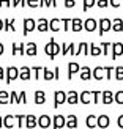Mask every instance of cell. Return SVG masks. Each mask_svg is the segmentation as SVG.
Listing matches in <instances>:
<instances>
[{"instance_id": "1", "label": "cell", "mask_w": 123, "mask_h": 129, "mask_svg": "<svg viewBox=\"0 0 123 129\" xmlns=\"http://www.w3.org/2000/svg\"><path fill=\"white\" fill-rule=\"evenodd\" d=\"M44 52L47 54L49 58H52V60H54V57H55V55L62 54V44L55 43V41H54V38H51L49 43L46 44V46H44Z\"/></svg>"}, {"instance_id": "2", "label": "cell", "mask_w": 123, "mask_h": 129, "mask_svg": "<svg viewBox=\"0 0 123 129\" xmlns=\"http://www.w3.org/2000/svg\"><path fill=\"white\" fill-rule=\"evenodd\" d=\"M111 28H112V21L109 17H101L98 21V33H100V36H103Z\"/></svg>"}, {"instance_id": "3", "label": "cell", "mask_w": 123, "mask_h": 129, "mask_svg": "<svg viewBox=\"0 0 123 129\" xmlns=\"http://www.w3.org/2000/svg\"><path fill=\"white\" fill-rule=\"evenodd\" d=\"M19 74H21V69H19L17 66H8L6 68V77H5V82L6 83H10L13 80H16Z\"/></svg>"}, {"instance_id": "4", "label": "cell", "mask_w": 123, "mask_h": 129, "mask_svg": "<svg viewBox=\"0 0 123 129\" xmlns=\"http://www.w3.org/2000/svg\"><path fill=\"white\" fill-rule=\"evenodd\" d=\"M22 24H24V30H22V35L24 36H27L30 31H33L36 28V21H35V19H32V17H25Z\"/></svg>"}, {"instance_id": "5", "label": "cell", "mask_w": 123, "mask_h": 129, "mask_svg": "<svg viewBox=\"0 0 123 129\" xmlns=\"http://www.w3.org/2000/svg\"><path fill=\"white\" fill-rule=\"evenodd\" d=\"M63 102H66V93L63 90H57L54 93V107H59Z\"/></svg>"}, {"instance_id": "6", "label": "cell", "mask_w": 123, "mask_h": 129, "mask_svg": "<svg viewBox=\"0 0 123 129\" xmlns=\"http://www.w3.org/2000/svg\"><path fill=\"white\" fill-rule=\"evenodd\" d=\"M11 50H13V55H25V50H27V44H16V43H13V46H11Z\"/></svg>"}, {"instance_id": "7", "label": "cell", "mask_w": 123, "mask_h": 129, "mask_svg": "<svg viewBox=\"0 0 123 129\" xmlns=\"http://www.w3.org/2000/svg\"><path fill=\"white\" fill-rule=\"evenodd\" d=\"M101 102L103 104H112V102H115V93H112L111 90H104L103 96H101Z\"/></svg>"}, {"instance_id": "8", "label": "cell", "mask_w": 123, "mask_h": 129, "mask_svg": "<svg viewBox=\"0 0 123 129\" xmlns=\"http://www.w3.org/2000/svg\"><path fill=\"white\" fill-rule=\"evenodd\" d=\"M79 99L82 104H90V102H93V90L90 91V90H84V91L79 94Z\"/></svg>"}, {"instance_id": "9", "label": "cell", "mask_w": 123, "mask_h": 129, "mask_svg": "<svg viewBox=\"0 0 123 129\" xmlns=\"http://www.w3.org/2000/svg\"><path fill=\"white\" fill-rule=\"evenodd\" d=\"M66 102H68V104H71V106H74V104H77V102H81L79 93H77L76 90H69V91L66 93Z\"/></svg>"}, {"instance_id": "10", "label": "cell", "mask_w": 123, "mask_h": 129, "mask_svg": "<svg viewBox=\"0 0 123 129\" xmlns=\"http://www.w3.org/2000/svg\"><path fill=\"white\" fill-rule=\"evenodd\" d=\"M120 55H123V43H112V60L118 58Z\"/></svg>"}, {"instance_id": "11", "label": "cell", "mask_w": 123, "mask_h": 129, "mask_svg": "<svg viewBox=\"0 0 123 129\" xmlns=\"http://www.w3.org/2000/svg\"><path fill=\"white\" fill-rule=\"evenodd\" d=\"M21 69V74H19V79L21 80H29V79H32V77H33V73H32V68L30 66H21L19 68Z\"/></svg>"}, {"instance_id": "12", "label": "cell", "mask_w": 123, "mask_h": 129, "mask_svg": "<svg viewBox=\"0 0 123 129\" xmlns=\"http://www.w3.org/2000/svg\"><path fill=\"white\" fill-rule=\"evenodd\" d=\"M93 79L96 80H103V79H106V66H96L93 68Z\"/></svg>"}, {"instance_id": "13", "label": "cell", "mask_w": 123, "mask_h": 129, "mask_svg": "<svg viewBox=\"0 0 123 129\" xmlns=\"http://www.w3.org/2000/svg\"><path fill=\"white\" fill-rule=\"evenodd\" d=\"M96 27H98V21H96V19L88 17V19L84 21V28H85L87 31H95Z\"/></svg>"}, {"instance_id": "14", "label": "cell", "mask_w": 123, "mask_h": 129, "mask_svg": "<svg viewBox=\"0 0 123 129\" xmlns=\"http://www.w3.org/2000/svg\"><path fill=\"white\" fill-rule=\"evenodd\" d=\"M52 123H54V129H60L63 126H66V117L65 115H55Z\"/></svg>"}, {"instance_id": "15", "label": "cell", "mask_w": 123, "mask_h": 129, "mask_svg": "<svg viewBox=\"0 0 123 129\" xmlns=\"http://www.w3.org/2000/svg\"><path fill=\"white\" fill-rule=\"evenodd\" d=\"M51 123H52V118L49 117V115H40L38 117V126L43 127V129H46L51 126Z\"/></svg>"}, {"instance_id": "16", "label": "cell", "mask_w": 123, "mask_h": 129, "mask_svg": "<svg viewBox=\"0 0 123 129\" xmlns=\"http://www.w3.org/2000/svg\"><path fill=\"white\" fill-rule=\"evenodd\" d=\"M93 69H90L88 66H81V71H79V74H81V79L82 80H90L93 77V73H92Z\"/></svg>"}, {"instance_id": "17", "label": "cell", "mask_w": 123, "mask_h": 129, "mask_svg": "<svg viewBox=\"0 0 123 129\" xmlns=\"http://www.w3.org/2000/svg\"><path fill=\"white\" fill-rule=\"evenodd\" d=\"M79 71H81L79 63H76V61L68 63V79H73V76H74L76 73H79Z\"/></svg>"}, {"instance_id": "18", "label": "cell", "mask_w": 123, "mask_h": 129, "mask_svg": "<svg viewBox=\"0 0 123 129\" xmlns=\"http://www.w3.org/2000/svg\"><path fill=\"white\" fill-rule=\"evenodd\" d=\"M36 30L38 31H46V30H49V21L46 17H40L36 21Z\"/></svg>"}, {"instance_id": "19", "label": "cell", "mask_w": 123, "mask_h": 129, "mask_svg": "<svg viewBox=\"0 0 123 129\" xmlns=\"http://www.w3.org/2000/svg\"><path fill=\"white\" fill-rule=\"evenodd\" d=\"M44 102H46V91L44 90H36L35 91V104L41 106Z\"/></svg>"}, {"instance_id": "20", "label": "cell", "mask_w": 123, "mask_h": 129, "mask_svg": "<svg viewBox=\"0 0 123 129\" xmlns=\"http://www.w3.org/2000/svg\"><path fill=\"white\" fill-rule=\"evenodd\" d=\"M109 124H111L109 115H98V127L106 129V127H109Z\"/></svg>"}, {"instance_id": "21", "label": "cell", "mask_w": 123, "mask_h": 129, "mask_svg": "<svg viewBox=\"0 0 123 129\" xmlns=\"http://www.w3.org/2000/svg\"><path fill=\"white\" fill-rule=\"evenodd\" d=\"M77 126H79V120H77L76 115H66V127L76 129Z\"/></svg>"}, {"instance_id": "22", "label": "cell", "mask_w": 123, "mask_h": 129, "mask_svg": "<svg viewBox=\"0 0 123 129\" xmlns=\"http://www.w3.org/2000/svg\"><path fill=\"white\" fill-rule=\"evenodd\" d=\"M36 126H38V118L35 117V115H27V117H25V127L33 129Z\"/></svg>"}, {"instance_id": "23", "label": "cell", "mask_w": 123, "mask_h": 129, "mask_svg": "<svg viewBox=\"0 0 123 129\" xmlns=\"http://www.w3.org/2000/svg\"><path fill=\"white\" fill-rule=\"evenodd\" d=\"M60 28H62V19L54 17V19H51V21H49V30H52V31H59Z\"/></svg>"}, {"instance_id": "24", "label": "cell", "mask_w": 123, "mask_h": 129, "mask_svg": "<svg viewBox=\"0 0 123 129\" xmlns=\"http://www.w3.org/2000/svg\"><path fill=\"white\" fill-rule=\"evenodd\" d=\"M16 124V115H5L3 117V126L5 127H14Z\"/></svg>"}, {"instance_id": "25", "label": "cell", "mask_w": 123, "mask_h": 129, "mask_svg": "<svg viewBox=\"0 0 123 129\" xmlns=\"http://www.w3.org/2000/svg\"><path fill=\"white\" fill-rule=\"evenodd\" d=\"M85 126L87 127H98V117L96 115H87L85 118Z\"/></svg>"}, {"instance_id": "26", "label": "cell", "mask_w": 123, "mask_h": 129, "mask_svg": "<svg viewBox=\"0 0 123 129\" xmlns=\"http://www.w3.org/2000/svg\"><path fill=\"white\" fill-rule=\"evenodd\" d=\"M84 28V21L79 17H74L73 21H71V30L73 31H81Z\"/></svg>"}, {"instance_id": "27", "label": "cell", "mask_w": 123, "mask_h": 129, "mask_svg": "<svg viewBox=\"0 0 123 129\" xmlns=\"http://www.w3.org/2000/svg\"><path fill=\"white\" fill-rule=\"evenodd\" d=\"M3 24H5V27H3L5 31H10V30L16 31V19H5Z\"/></svg>"}, {"instance_id": "28", "label": "cell", "mask_w": 123, "mask_h": 129, "mask_svg": "<svg viewBox=\"0 0 123 129\" xmlns=\"http://www.w3.org/2000/svg\"><path fill=\"white\" fill-rule=\"evenodd\" d=\"M79 54H84V55H88L90 54V44H87V43H79V47H77V52H76V55H79Z\"/></svg>"}, {"instance_id": "29", "label": "cell", "mask_w": 123, "mask_h": 129, "mask_svg": "<svg viewBox=\"0 0 123 129\" xmlns=\"http://www.w3.org/2000/svg\"><path fill=\"white\" fill-rule=\"evenodd\" d=\"M25 55H29V57H35L36 55V43H33V41H29L27 43V50H25Z\"/></svg>"}, {"instance_id": "30", "label": "cell", "mask_w": 123, "mask_h": 129, "mask_svg": "<svg viewBox=\"0 0 123 129\" xmlns=\"http://www.w3.org/2000/svg\"><path fill=\"white\" fill-rule=\"evenodd\" d=\"M112 30L114 31H123V19L121 17H115L112 21Z\"/></svg>"}, {"instance_id": "31", "label": "cell", "mask_w": 123, "mask_h": 129, "mask_svg": "<svg viewBox=\"0 0 123 129\" xmlns=\"http://www.w3.org/2000/svg\"><path fill=\"white\" fill-rule=\"evenodd\" d=\"M32 73H33V79H41V74L44 73V66H33L32 68Z\"/></svg>"}, {"instance_id": "32", "label": "cell", "mask_w": 123, "mask_h": 129, "mask_svg": "<svg viewBox=\"0 0 123 129\" xmlns=\"http://www.w3.org/2000/svg\"><path fill=\"white\" fill-rule=\"evenodd\" d=\"M0 104H10V93L6 90H0Z\"/></svg>"}, {"instance_id": "33", "label": "cell", "mask_w": 123, "mask_h": 129, "mask_svg": "<svg viewBox=\"0 0 123 129\" xmlns=\"http://www.w3.org/2000/svg\"><path fill=\"white\" fill-rule=\"evenodd\" d=\"M90 54H92L93 57H98V55H101L103 54V49H101V46H96V44H90Z\"/></svg>"}, {"instance_id": "34", "label": "cell", "mask_w": 123, "mask_h": 129, "mask_svg": "<svg viewBox=\"0 0 123 129\" xmlns=\"http://www.w3.org/2000/svg\"><path fill=\"white\" fill-rule=\"evenodd\" d=\"M21 99H19V93H16V90L10 91V104H19Z\"/></svg>"}, {"instance_id": "35", "label": "cell", "mask_w": 123, "mask_h": 129, "mask_svg": "<svg viewBox=\"0 0 123 129\" xmlns=\"http://www.w3.org/2000/svg\"><path fill=\"white\" fill-rule=\"evenodd\" d=\"M43 79H44V80H52V79H55V74H54V71H51V69H47L46 66H44Z\"/></svg>"}, {"instance_id": "36", "label": "cell", "mask_w": 123, "mask_h": 129, "mask_svg": "<svg viewBox=\"0 0 123 129\" xmlns=\"http://www.w3.org/2000/svg\"><path fill=\"white\" fill-rule=\"evenodd\" d=\"M101 49H103V54L104 55H109L111 52H109V50H112V44L111 43H101Z\"/></svg>"}, {"instance_id": "37", "label": "cell", "mask_w": 123, "mask_h": 129, "mask_svg": "<svg viewBox=\"0 0 123 129\" xmlns=\"http://www.w3.org/2000/svg\"><path fill=\"white\" fill-rule=\"evenodd\" d=\"M96 5V0H84V6H82V10L84 11H88L92 6Z\"/></svg>"}, {"instance_id": "38", "label": "cell", "mask_w": 123, "mask_h": 129, "mask_svg": "<svg viewBox=\"0 0 123 129\" xmlns=\"http://www.w3.org/2000/svg\"><path fill=\"white\" fill-rule=\"evenodd\" d=\"M71 21H73V19H68V17L62 19V28H63L65 31H68V30L71 28Z\"/></svg>"}, {"instance_id": "39", "label": "cell", "mask_w": 123, "mask_h": 129, "mask_svg": "<svg viewBox=\"0 0 123 129\" xmlns=\"http://www.w3.org/2000/svg\"><path fill=\"white\" fill-rule=\"evenodd\" d=\"M25 117H27V115H16L17 127H25Z\"/></svg>"}, {"instance_id": "40", "label": "cell", "mask_w": 123, "mask_h": 129, "mask_svg": "<svg viewBox=\"0 0 123 129\" xmlns=\"http://www.w3.org/2000/svg\"><path fill=\"white\" fill-rule=\"evenodd\" d=\"M114 73H115V79L117 80H123V66H117Z\"/></svg>"}, {"instance_id": "41", "label": "cell", "mask_w": 123, "mask_h": 129, "mask_svg": "<svg viewBox=\"0 0 123 129\" xmlns=\"http://www.w3.org/2000/svg\"><path fill=\"white\" fill-rule=\"evenodd\" d=\"M101 96H103V91H100V90H93V102H95V104L100 102Z\"/></svg>"}, {"instance_id": "42", "label": "cell", "mask_w": 123, "mask_h": 129, "mask_svg": "<svg viewBox=\"0 0 123 129\" xmlns=\"http://www.w3.org/2000/svg\"><path fill=\"white\" fill-rule=\"evenodd\" d=\"M115 102L117 104H123V90L115 91Z\"/></svg>"}, {"instance_id": "43", "label": "cell", "mask_w": 123, "mask_h": 129, "mask_svg": "<svg viewBox=\"0 0 123 129\" xmlns=\"http://www.w3.org/2000/svg\"><path fill=\"white\" fill-rule=\"evenodd\" d=\"M115 71V68H112V66H106V79H109L111 80V77H112V73Z\"/></svg>"}, {"instance_id": "44", "label": "cell", "mask_w": 123, "mask_h": 129, "mask_svg": "<svg viewBox=\"0 0 123 129\" xmlns=\"http://www.w3.org/2000/svg\"><path fill=\"white\" fill-rule=\"evenodd\" d=\"M27 6L36 8V6H40V0H27Z\"/></svg>"}, {"instance_id": "45", "label": "cell", "mask_w": 123, "mask_h": 129, "mask_svg": "<svg viewBox=\"0 0 123 129\" xmlns=\"http://www.w3.org/2000/svg\"><path fill=\"white\" fill-rule=\"evenodd\" d=\"M96 5L100 8H106V6H109V0H96Z\"/></svg>"}, {"instance_id": "46", "label": "cell", "mask_w": 123, "mask_h": 129, "mask_svg": "<svg viewBox=\"0 0 123 129\" xmlns=\"http://www.w3.org/2000/svg\"><path fill=\"white\" fill-rule=\"evenodd\" d=\"M68 46H69V54H71V55H76V52H77V47H76V44H74V43H69Z\"/></svg>"}, {"instance_id": "47", "label": "cell", "mask_w": 123, "mask_h": 129, "mask_svg": "<svg viewBox=\"0 0 123 129\" xmlns=\"http://www.w3.org/2000/svg\"><path fill=\"white\" fill-rule=\"evenodd\" d=\"M19 99H21V102H22V104H25V102H27V93H25L24 90H22L21 93H19Z\"/></svg>"}, {"instance_id": "48", "label": "cell", "mask_w": 123, "mask_h": 129, "mask_svg": "<svg viewBox=\"0 0 123 129\" xmlns=\"http://www.w3.org/2000/svg\"><path fill=\"white\" fill-rule=\"evenodd\" d=\"M66 54H69V46L66 43H63L62 44V55H66Z\"/></svg>"}, {"instance_id": "49", "label": "cell", "mask_w": 123, "mask_h": 129, "mask_svg": "<svg viewBox=\"0 0 123 129\" xmlns=\"http://www.w3.org/2000/svg\"><path fill=\"white\" fill-rule=\"evenodd\" d=\"M109 5L114 6V8H118V6L121 5V0H109Z\"/></svg>"}, {"instance_id": "50", "label": "cell", "mask_w": 123, "mask_h": 129, "mask_svg": "<svg viewBox=\"0 0 123 129\" xmlns=\"http://www.w3.org/2000/svg\"><path fill=\"white\" fill-rule=\"evenodd\" d=\"M76 5V0H65V8H73Z\"/></svg>"}, {"instance_id": "51", "label": "cell", "mask_w": 123, "mask_h": 129, "mask_svg": "<svg viewBox=\"0 0 123 129\" xmlns=\"http://www.w3.org/2000/svg\"><path fill=\"white\" fill-rule=\"evenodd\" d=\"M54 74H55V80H57V79H60V68H59V66H55V68H54Z\"/></svg>"}, {"instance_id": "52", "label": "cell", "mask_w": 123, "mask_h": 129, "mask_svg": "<svg viewBox=\"0 0 123 129\" xmlns=\"http://www.w3.org/2000/svg\"><path fill=\"white\" fill-rule=\"evenodd\" d=\"M40 6H41V8H44V6H51L49 0H40Z\"/></svg>"}, {"instance_id": "53", "label": "cell", "mask_w": 123, "mask_h": 129, "mask_svg": "<svg viewBox=\"0 0 123 129\" xmlns=\"http://www.w3.org/2000/svg\"><path fill=\"white\" fill-rule=\"evenodd\" d=\"M3 77H6V69L0 66V80H3Z\"/></svg>"}, {"instance_id": "54", "label": "cell", "mask_w": 123, "mask_h": 129, "mask_svg": "<svg viewBox=\"0 0 123 129\" xmlns=\"http://www.w3.org/2000/svg\"><path fill=\"white\" fill-rule=\"evenodd\" d=\"M117 124H118V127L123 129V115H120V117L117 118Z\"/></svg>"}, {"instance_id": "55", "label": "cell", "mask_w": 123, "mask_h": 129, "mask_svg": "<svg viewBox=\"0 0 123 129\" xmlns=\"http://www.w3.org/2000/svg\"><path fill=\"white\" fill-rule=\"evenodd\" d=\"M5 52V46H3V43H0V55H2Z\"/></svg>"}, {"instance_id": "56", "label": "cell", "mask_w": 123, "mask_h": 129, "mask_svg": "<svg viewBox=\"0 0 123 129\" xmlns=\"http://www.w3.org/2000/svg\"><path fill=\"white\" fill-rule=\"evenodd\" d=\"M19 5H21V6H27V0H19Z\"/></svg>"}, {"instance_id": "57", "label": "cell", "mask_w": 123, "mask_h": 129, "mask_svg": "<svg viewBox=\"0 0 123 129\" xmlns=\"http://www.w3.org/2000/svg\"><path fill=\"white\" fill-rule=\"evenodd\" d=\"M49 3H51V6H54V8H55V6H57V0H49Z\"/></svg>"}, {"instance_id": "58", "label": "cell", "mask_w": 123, "mask_h": 129, "mask_svg": "<svg viewBox=\"0 0 123 129\" xmlns=\"http://www.w3.org/2000/svg\"><path fill=\"white\" fill-rule=\"evenodd\" d=\"M19 5V0H11V6H17Z\"/></svg>"}, {"instance_id": "59", "label": "cell", "mask_w": 123, "mask_h": 129, "mask_svg": "<svg viewBox=\"0 0 123 129\" xmlns=\"http://www.w3.org/2000/svg\"><path fill=\"white\" fill-rule=\"evenodd\" d=\"M0 127H5L3 126V117H2V115H0Z\"/></svg>"}, {"instance_id": "60", "label": "cell", "mask_w": 123, "mask_h": 129, "mask_svg": "<svg viewBox=\"0 0 123 129\" xmlns=\"http://www.w3.org/2000/svg\"><path fill=\"white\" fill-rule=\"evenodd\" d=\"M5 6H11V0H5Z\"/></svg>"}, {"instance_id": "61", "label": "cell", "mask_w": 123, "mask_h": 129, "mask_svg": "<svg viewBox=\"0 0 123 129\" xmlns=\"http://www.w3.org/2000/svg\"><path fill=\"white\" fill-rule=\"evenodd\" d=\"M3 27H5V24H3L2 19H0V30H3Z\"/></svg>"}, {"instance_id": "62", "label": "cell", "mask_w": 123, "mask_h": 129, "mask_svg": "<svg viewBox=\"0 0 123 129\" xmlns=\"http://www.w3.org/2000/svg\"><path fill=\"white\" fill-rule=\"evenodd\" d=\"M5 5V0H0V6H3Z\"/></svg>"}]
</instances>
